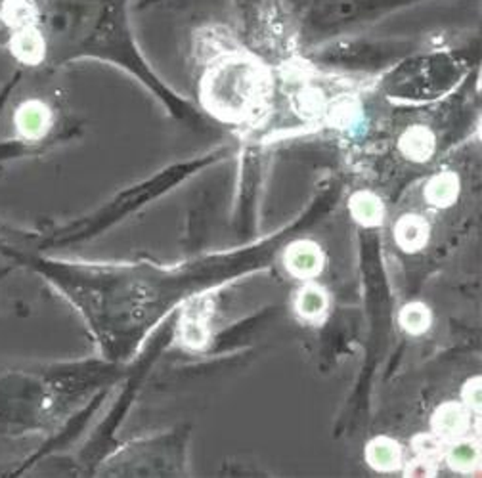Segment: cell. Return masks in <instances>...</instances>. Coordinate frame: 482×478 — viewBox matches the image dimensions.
<instances>
[{
  "label": "cell",
  "instance_id": "6da1fadb",
  "mask_svg": "<svg viewBox=\"0 0 482 478\" xmlns=\"http://www.w3.org/2000/svg\"><path fill=\"white\" fill-rule=\"evenodd\" d=\"M52 112L41 100L23 102L14 113V129L23 140H41L50 132Z\"/></svg>",
  "mask_w": 482,
  "mask_h": 478
},
{
  "label": "cell",
  "instance_id": "7a4b0ae2",
  "mask_svg": "<svg viewBox=\"0 0 482 478\" xmlns=\"http://www.w3.org/2000/svg\"><path fill=\"white\" fill-rule=\"evenodd\" d=\"M8 49L10 54L25 66H39L46 56L44 37L35 25L15 29L8 41Z\"/></svg>",
  "mask_w": 482,
  "mask_h": 478
},
{
  "label": "cell",
  "instance_id": "3957f363",
  "mask_svg": "<svg viewBox=\"0 0 482 478\" xmlns=\"http://www.w3.org/2000/svg\"><path fill=\"white\" fill-rule=\"evenodd\" d=\"M287 270L297 277H313L322 272L323 257L320 247L313 241H297L286 251Z\"/></svg>",
  "mask_w": 482,
  "mask_h": 478
},
{
  "label": "cell",
  "instance_id": "277c9868",
  "mask_svg": "<svg viewBox=\"0 0 482 478\" xmlns=\"http://www.w3.org/2000/svg\"><path fill=\"white\" fill-rule=\"evenodd\" d=\"M395 239L404 251H419L429 241V226L422 217L406 214L395 226Z\"/></svg>",
  "mask_w": 482,
  "mask_h": 478
},
{
  "label": "cell",
  "instance_id": "5b68a950",
  "mask_svg": "<svg viewBox=\"0 0 482 478\" xmlns=\"http://www.w3.org/2000/svg\"><path fill=\"white\" fill-rule=\"evenodd\" d=\"M432 427L444 438H458L469 427V415L459 404L448 402L441 406L432 418Z\"/></svg>",
  "mask_w": 482,
  "mask_h": 478
},
{
  "label": "cell",
  "instance_id": "8992f818",
  "mask_svg": "<svg viewBox=\"0 0 482 478\" xmlns=\"http://www.w3.org/2000/svg\"><path fill=\"white\" fill-rule=\"evenodd\" d=\"M458 195H459V178L452 171L434 175L425 188L427 203L439 209L454 205Z\"/></svg>",
  "mask_w": 482,
  "mask_h": 478
},
{
  "label": "cell",
  "instance_id": "52a82bcc",
  "mask_svg": "<svg viewBox=\"0 0 482 478\" xmlns=\"http://www.w3.org/2000/svg\"><path fill=\"white\" fill-rule=\"evenodd\" d=\"M398 148L412 161H427L434 151V136L427 127H410L402 134Z\"/></svg>",
  "mask_w": 482,
  "mask_h": 478
},
{
  "label": "cell",
  "instance_id": "ba28073f",
  "mask_svg": "<svg viewBox=\"0 0 482 478\" xmlns=\"http://www.w3.org/2000/svg\"><path fill=\"white\" fill-rule=\"evenodd\" d=\"M0 20L12 31L31 27L39 20V10L33 0H3V5H0Z\"/></svg>",
  "mask_w": 482,
  "mask_h": 478
},
{
  "label": "cell",
  "instance_id": "9c48e42d",
  "mask_svg": "<svg viewBox=\"0 0 482 478\" xmlns=\"http://www.w3.org/2000/svg\"><path fill=\"white\" fill-rule=\"evenodd\" d=\"M368 464L377 471H395L400 465V448L391 438H376L366 448Z\"/></svg>",
  "mask_w": 482,
  "mask_h": 478
},
{
  "label": "cell",
  "instance_id": "30bf717a",
  "mask_svg": "<svg viewBox=\"0 0 482 478\" xmlns=\"http://www.w3.org/2000/svg\"><path fill=\"white\" fill-rule=\"evenodd\" d=\"M350 212L362 226H377L385 217V207L377 195L359 192L350 199Z\"/></svg>",
  "mask_w": 482,
  "mask_h": 478
},
{
  "label": "cell",
  "instance_id": "8fae6325",
  "mask_svg": "<svg viewBox=\"0 0 482 478\" xmlns=\"http://www.w3.org/2000/svg\"><path fill=\"white\" fill-rule=\"evenodd\" d=\"M400 326L412 335L425 333L431 326L429 308L423 304H419V302L404 306L402 312H400Z\"/></svg>",
  "mask_w": 482,
  "mask_h": 478
},
{
  "label": "cell",
  "instance_id": "7c38bea8",
  "mask_svg": "<svg viewBox=\"0 0 482 478\" xmlns=\"http://www.w3.org/2000/svg\"><path fill=\"white\" fill-rule=\"evenodd\" d=\"M325 308H328V299H325L323 291L318 287H306L299 293L297 297V311L303 318L318 320Z\"/></svg>",
  "mask_w": 482,
  "mask_h": 478
},
{
  "label": "cell",
  "instance_id": "4fadbf2b",
  "mask_svg": "<svg viewBox=\"0 0 482 478\" xmlns=\"http://www.w3.org/2000/svg\"><path fill=\"white\" fill-rule=\"evenodd\" d=\"M478 448L471 442H458L448 452V464L452 465L456 471H473L478 465Z\"/></svg>",
  "mask_w": 482,
  "mask_h": 478
}]
</instances>
